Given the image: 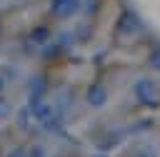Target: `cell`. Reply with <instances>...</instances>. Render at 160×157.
<instances>
[{"label": "cell", "mask_w": 160, "mask_h": 157, "mask_svg": "<svg viewBox=\"0 0 160 157\" xmlns=\"http://www.w3.org/2000/svg\"><path fill=\"white\" fill-rule=\"evenodd\" d=\"M150 67H152V70H158V72H160V50H158V52H152V55H150Z\"/></svg>", "instance_id": "cell-10"}, {"label": "cell", "mask_w": 160, "mask_h": 157, "mask_svg": "<svg viewBox=\"0 0 160 157\" xmlns=\"http://www.w3.org/2000/svg\"><path fill=\"white\" fill-rule=\"evenodd\" d=\"M30 40H32L35 45H48V42H50V27H48V25H38V27L30 32Z\"/></svg>", "instance_id": "cell-5"}, {"label": "cell", "mask_w": 160, "mask_h": 157, "mask_svg": "<svg viewBox=\"0 0 160 157\" xmlns=\"http://www.w3.org/2000/svg\"><path fill=\"white\" fill-rule=\"evenodd\" d=\"M135 97H138L142 105H158L160 90H158V85H155L150 77H140V80L135 82Z\"/></svg>", "instance_id": "cell-1"}, {"label": "cell", "mask_w": 160, "mask_h": 157, "mask_svg": "<svg viewBox=\"0 0 160 157\" xmlns=\"http://www.w3.org/2000/svg\"><path fill=\"white\" fill-rule=\"evenodd\" d=\"M45 90H48V82H45L42 77H30V82H28L30 100H35V97H42V95H45Z\"/></svg>", "instance_id": "cell-4"}, {"label": "cell", "mask_w": 160, "mask_h": 157, "mask_svg": "<svg viewBox=\"0 0 160 157\" xmlns=\"http://www.w3.org/2000/svg\"><path fill=\"white\" fill-rule=\"evenodd\" d=\"M5 87H8V80H5V75H0V97H2V92H5Z\"/></svg>", "instance_id": "cell-11"}, {"label": "cell", "mask_w": 160, "mask_h": 157, "mask_svg": "<svg viewBox=\"0 0 160 157\" xmlns=\"http://www.w3.org/2000/svg\"><path fill=\"white\" fill-rule=\"evenodd\" d=\"M10 112H12V105L8 100H0V117H10Z\"/></svg>", "instance_id": "cell-8"}, {"label": "cell", "mask_w": 160, "mask_h": 157, "mask_svg": "<svg viewBox=\"0 0 160 157\" xmlns=\"http://www.w3.org/2000/svg\"><path fill=\"white\" fill-rule=\"evenodd\" d=\"M0 35H2V25H0Z\"/></svg>", "instance_id": "cell-12"}, {"label": "cell", "mask_w": 160, "mask_h": 157, "mask_svg": "<svg viewBox=\"0 0 160 157\" xmlns=\"http://www.w3.org/2000/svg\"><path fill=\"white\" fill-rule=\"evenodd\" d=\"M5 157H28V147H12Z\"/></svg>", "instance_id": "cell-9"}, {"label": "cell", "mask_w": 160, "mask_h": 157, "mask_svg": "<svg viewBox=\"0 0 160 157\" xmlns=\"http://www.w3.org/2000/svg\"><path fill=\"white\" fill-rule=\"evenodd\" d=\"M158 90H160V85H158Z\"/></svg>", "instance_id": "cell-13"}, {"label": "cell", "mask_w": 160, "mask_h": 157, "mask_svg": "<svg viewBox=\"0 0 160 157\" xmlns=\"http://www.w3.org/2000/svg\"><path fill=\"white\" fill-rule=\"evenodd\" d=\"M85 100L90 107H105L108 105V90L102 85H92L88 92H85Z\"/></svg>", "instance_id": "cell-3"}, {"label": "cell", "mask_w": 160, "mask_h": 157, "mask_svg": "<svg viewBox=\"0 0 160 157\" xmlns=\"http://www.w3.org/2000/svg\"><path fill=\"white\" fill-rule=\"evenodd\" d=\"M80 10V0H50V15L58 20H68Z\"/></svg>", "instance_id": "cell-2"}, {"label": "cell", "mask_w": 160, "mask_h": 157, "mask_svg": "<svg viewBox=\"0 0 160 157\" xmlns=\"http://www.w3.org/2000/svg\"><path fill=\"white\" fill-rule=\"evenodd\" d=\"M120 30L128 35V32H135V30H140V20L132 15V12H128L125 17H122V22H120Z\"/></svg>", "instance_id": "cell-6"}, {"label": "cell", "mask_w": 160, "mask_h": 157, "mask_svg": "<svg viewBox=\"0 0 160 157\" xmlns=\"http://www.w3.org/2000/svg\"><path fill=\"white\" fill-rule=\"evenodd\" d=\"M28 157H48V150L42 145H32V147H28Z\"/></svg>", "instance_id": "cell-7"}]
</instances>
